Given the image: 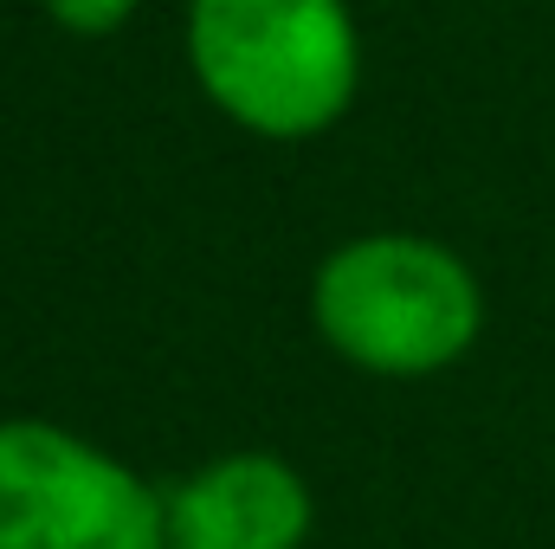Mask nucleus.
Wrapping results in <instances>:
<instances>
[{"label": "nucleus", "mask_w": 555, "mask_h": 549, "mask_svg": "<svg viewBox=\"0 0 555 549\" xmlns=\"http://www.w3.org/2000/svg\"><path fill=\"white\" fill-rule=\"evenodd\" d=\"M188 65L240 130L304 142L356 104L362 33L349 0H194Z\"/></svg>", "instance_id": "1"}, {"label": "nucleus", "mask_w": 555, "mask_h": 549, "mask_svg": "<svg viewBox=\"0 0 555 549\" xmlns=\"http://www.w3.org/2000/svg\"><path fill=\"white\" fill-rule=\"evenodd\" d=\"M317 336L369 375H439L485 330V284L426 233H356L310 278Z\"/></svg>", "instance_id": "2"}, {"label": "nucleus", "mask_w": 555, "mask_h": 549, "mask_svg": "<svg viewBox=\"0 0 555 549\" xmlns=\"http://www.w3.org/2000/svg\"><path fill=\"white\" fill-rule=\"evenodd\" d=\"M0 549H175L168 491L59 420H0Z\"/></svg>", "instance_id": "3"}, {"label": "nucleus", "mask_w": 555, "mask_h": 549, "mask_svg": "<svg viewBox=\"0 0 555 549\" xmlns=\"http://www.w3.org/2000/svg\"><path fill=\"white\" fill-rule=\"evenodd\" d=\"M310 524V485L278 452H220L168 491L175 549H304Z\"/></svg>", "instance_id": "4"}, {"label": "nucleus", "mask_w": 555, "mask_h": 549, "mask_svg": "<svg viewBox=\"0 0 555 549\" xmlns=\"http://www.w3.org/2000/svg\"><path fill=\"white\" fill-rule=\"evenodd\" d=\"M46 13H52V26H65L78 39H104L117 26H130L137 0H46Z\"/></svg>", "instance_id": "5"}]
</instances>
